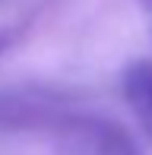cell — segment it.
Masks as SVG:
<instances>
[{"mask_svg":"<svg viewBox=\"0 0 152 155\" xmlns=\"http://www.w3.org/2000/svg\"><path fill=\"white\" fill-rule=\"evenodd\" d=\"M60 155H140L133 139L111 120L101 117H73L57 133Z\"/></svg>","mask_w":152,"mask_h":155,"instance_id":"obj_1","label":"cell"},{"mask_svg":"<svg viewBox=\"0 0 152 155\" xmlns=\"http://www.w3.org/2000/svg\"><path fill=\"white\" fill-rule=\"evenodd\" d=\"M124 95L136 120L152 136V60H136L124 73Z\"/></svg>","mask_w":152,"mask_h":155,"instance_id":"obj_2","label":"cell"},{"mask_svg":"<svg viewBox=\"0 0 152 155\" xmlns=\"http://www.w3.org/2000/svg\"><path fill=\"white\" fill-rule=\"evenodd\" d=\"M143 3H146V6H152V0H143Z\"/></svg>","mask_w":152,"mask_h":155,"instance_id":"obj_3","label":"cell"}]
</instances>
